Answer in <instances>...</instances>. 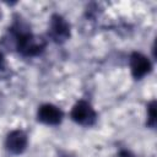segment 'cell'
<instances>
[{"label": "cell", "instance_id": "1", "mask_svg": "<svg viewBox=\"0 0 157 157\" xmlns=\"http://www.w3.org/2000/svg\"><path fill=\"white\" fill-rule=\"evenodd\" d=\"M9 33L13 40L16 52L23 58H36L47 48V38L33 34L29 27L20 18L15 20L9 28Z\"/></svg>", "mask_w": 157, "mask_h": 157}, {"label": "cell", "instance_id": "2", "mask_svg": "<svg viewBox=\"0 0 157 157\" xmlns=\"http://www.w3.org/2000/svg\"><path fill=\"white\" fill-rule=\"evenodd\" d=\"M70 118L74 123L81 126H93L97 121V112L93 105L86 99H78L75 102L70 110Z\"/></svg>", "mask_w": 157, "mask_h": 157}, {"label": "cell", "instance_id": "3", "mask_svg": "<svg viewBox=\"0 0 157 157\" xmlns=\"http://www.w3.org/2000/svg\"><path fill=\"white\" fill-rule=\"evenodd\" d=\"M48 39L56 44L65 43L71 37V26L60 13H53L49 20Z\"/></svg>", "mask_w": 157, "mask_h": 157}, {"label": "cell", "instance_id": "4", "mask_svg": "<svg viewBox=\"0 0 157 157\" xmlns=\"http://www.w3.org/2000/svg\"><path fill=\"white\" fill-rule=\"evenodd\" d=\"M64 119V112L60 107L53 103H43L37 109V120L44 125L56 126Z\"/></svg>", "mask_w": 157, "mask_h": 157}, {"label": "cell", "instance_id": "5", "mask_svg": "<svg viewBox=\"0 0 157 157\" xmlns=\"http://www.w3.org/2000/svg\"><path fill=\"white\" fill-rule=\"evenodd\" d=\"M129 65H130V71L134 80H141L152 71L151 60L140 52H132L130 54Z\"/></svg>", "mask_w": 157, "mask_h": 157}, {"label": "cell", "instance_id": "6", "mask_svg": "<svg viewBox=\"0 0 157 157\" xmlns=\"http://www.w3.org/2000/svg\"><path fill=\"white\" fill-rule=\"evenodd\" d=\"M28 145V136L22 129L11 130L5 139V148L9 153L18 156L23 153Z\"/></svg>", "mask_w": 157, "mask_h": 157}, {"label": "cell", "instance_id": "7", "mask_svg": "<svg viewBox=\"0 0 157 157\" xmlns=\"http://www.w3.org/2000/svg\"><path fill=\"white\" fill-rule=\"evenodd\" d=\"M147 118H146V125L151 129H155L156 126V101L152 99L151 102L147 103Z\"/></svg>", "mask_w": 157, "mask_h": 157}, {"label": "cell", "instance_id": "8", "mask_svg": "<svg viewBox=\"0 0 157 157\" xmlns=\"http://www.w3.org/2000/svg\"><path fill=\"white\" fill-rule=\"evenodd\" d=\"M7 69V65H6V59L4 56V54L0 52V74L5 72Z\"/></svg>", "mask_w": 157, "mask_h": 157}, {"label": "cell", "instance_id": "9", "mask_svg": "<svg viewBox=\"0 0 157 157\" xmlns=\"http://www.w3.org/2000/svg\"><path fill=\"white\" fill-rule=\"evenodd\" d=\"M115 157H135V155L129 150H120Z\"/></svg>", "mask_w": 157, "mask_h": 157}, {"label": "cell", "instance_id": "10", "mask_svg": "<svg viewBox=\"0 0 157 157\" xmlns=\"http://www.w3.org/2000/svg\"><path fill=\"white\" fill-rule=\"evenodd\" d=\"M60 157H71V156L67 155V153H65V155H60Z\"/></svg>", "mask_w": 157, "mask_h": 157}]
</instances>
